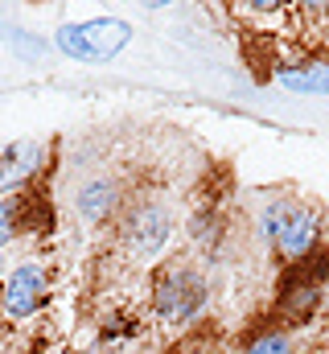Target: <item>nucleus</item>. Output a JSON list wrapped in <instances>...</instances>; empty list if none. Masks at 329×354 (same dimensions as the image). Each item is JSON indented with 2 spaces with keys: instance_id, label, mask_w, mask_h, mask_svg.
I'll return each instance as SVG.
<instances>
[{
  "instance_id": "nucleus-1",
  "label": "nucleus",
  "mask_w": 329,
  "mask_h": 354,
  "mask_svg": "<svg viewBox=\"0 0 329 354\" xmlns=\"http://www.w3.org/2000/svg\"><path fill=\"white\" fill-rule=\"evenodd\" d=\"M259 235L284 264H301L326 248V214L313 202L272 198L259 210Z\"/></svg>"
},
{
  "instance_id": "nucleus-2",
  "label": "nucleus",
  "mask_w": 329,
  "mask_h": 354,
  "mask_svg": "<svg viewBox=\"0 0 329 354\" xmlns=\"http://www.w3.org/2000/svg\"><path fill=\"white\" fill-rule=\"evenodd\" d=\"M206 301H210V284H206V276L198 268L173 260V264H164L153 276L149 309H153V317L161 326H189V322H198Z\"/></svg>"
},
{
  "instance_id": "nucleus-3",
  "label": "nucleus",
  "mask_w": 329,
  "mask_h": 354,
  "mask_svg": "<svg viewBox=\"0 0 329 354\" xmlns=\"http://www.w3.org/2000/svg\"><path fill=\"white\" fill-rule=\"evenodd\" d=\"M329 288V252L321 248L317 256L301 260V264H284L280 272V292H276V317L284 322V330L309 322Z\"/></svg>"
},
{
  "instance_id": "nucleus-4",
  "label": "nucleus",
  "mask_w": 329,
  "mask_h": 354,
  "mask_svg": "<svg viewBox=\"0 0 329 354\" xmlns=\"http://www.w3.org/2000/svg\"><path fill=\"white\" fill-rule=\"evenodd\" d=\"M132 41V25L124 17H91V21H66L54 33V46L75 62H111Z\"/></svg>"
},
{
  "instance_id": "nucleus-5",
  "label": "nucleus",
  "mask_w": 329,
  "mask_h": 354,
  "mask_svg": "<svg viewBox=\"0 0 329 354\" xmlns=\"http://www.w3.org/2000/svg\"><path fill=\"white\" fill-rule=\"evenodd\" d=\"M173 239V214L161 202L144 198L120 210V243L132 260H157Z\"/></svg>"
},
{
  "instance_id": "nucleus-6",
  "label": "nucleus",
  "mask_w": 329,
  "mask_h": 354,
  "mask_svg": "<svg viewBox=\"0 0 329 354\" xmlns=\"http://www.w3.org/2000/svg\"><path fill=\"white\" fill-rule=\"evenodd\" d=\"M50 301V268L29 260V264H17L8 272V280L0 284V313L12 317V322H25L33 313H41Z\"/></svg>"
},
{
  "instance_id": "nucleus-7",
  "label": "nucleus",
  "mask_w": 329,
  "mask_h": 354,
  "mask_svg": "<svg viewBox=\"0 0 329 354\" xmlns=\"http://www.w3.org/2000/svg\"><path fill=\"white\" fill-rule=\"evenodd\" d=\"M41 165H46V149L33 145V140H21V145L0 149V198L25 194L37 181Z\"/></svg>"
},
{
  "instance_id": "nucleus-8",
  "label": "nucleus",
  "mask_w": 329,
  "mask_h": 354,
  "mask_svg": "<svg viewBox=\"0 0 329 354\" xmlns=\"http://www.w3.org/2000/svg\"><path fill=\"white\" fill-rule=\"evenodd\" d=\"M75 210H79L82 223H91V227L115 218V214L124 210V185H120L115 177H107V174L86 177L79 189H75Z\"/></svg>"
},
{
  "instance_id": "nucleus-9",
  "label": "nucleus",
  "mask_w": 329,
  "mask_h": 354,
  "mask_svg": "<svg viewBox=\"0 0 329 354\" xmlns=\"http://www.w3.org/2000/svg\"><path fill=\"white\" fill-rule=\"evenodd\" d=\"M272 79L284 91H297V95H329V62H317V58L280 62L272 71Z\"/></svg>"
},
{
  "instance_id": "nucleus-10",
  "label": "nucleus",
  "mask_w": 329,
  "mask_h": 354,
  "mask_svg": "<svg viewBox=\"0 0 329 354\" xmlns=\"http://www.w3.org/2000/svg\"><path fill=\"white\" fill-rule=\"evenodd\" d=\"M239 354H301L297 346V334L292 330H284V326H267V330H259V334H251Z\"/></svg>"
},
{
  "instance_id": "nucleus-11",
  "label": "nucleus",
  "mask_w": 329,
  "mask_h": 354,
  "mask_svg": "<svg viewBox=\"0 0 329 354\" xmlns=\"http://www.w3.org/2000/svg\"><path fill=\"white\" fill-rule=\"evenodd\" d=\"M21 235V206L17 198H0V252Z\"/></svg>"
},
{
  "instance_id": "nucleus-12",
  "label": "nucleus",
  "mask_w": 329,
  "mask_h": 354,
  "mask_svg": "<svg viewBox=\"0 0 329 354\" xmlns=\"http://www.w3.org/2000/svg\"><path fill=\"white\" fill-rule=\"evenodd\" d=\"M321 354H329V351H321Z\"/></svg>"
},
{
  "instance_id": "nucleus-13",
  "label": "nucleus",
  "mask_w": 329,
  "mask_h": 354,
  "mask_svg": "<svg viewBox=\"0 0 329 354\" xmlns=\"http://www.w3.org/2000/svg\"><path fill=\"white\" fill-rule=\"evenodd\" d=\"M326 252H329V248H326Z\"/></svg>"
}]
</instances>
